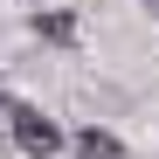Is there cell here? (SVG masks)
Wrapping results in <instances>:
<instances>
[{
	"label": "cell",
	"mask_w": 159,
	"mask_h": 159,
	"mask_svg": "<svg viewBox=\"0 0 159 159\" xmlns=\"http://www.w3.org/2000/svg\"><path fill=\"white\" fill-rule=\"evenodd\" d=\"M7 131H14V145L28 152V159H56V152L69 145V131L48 118L42 104H14V97H7Z\"/></svg>",
	"instance_id": "1"
},
{
	"label": "cell",
	"mask_w": 159,
	"mask_h": 159,
	"mask_svg": "<svg viewBox=\"0 0 159 159\" xmlns=\"http://www.w3.org/2000/svg\"><path fill=\"white\" fill-rule=\"evenodd\" d=\"M69 152L76 159H125V139H118L111 125H76L69 131Z\"/></svg>",
	"instance_id": "3"
},
{
	"label": "cell",
	"mask_w": 159,
	"mask_h": 159,
	"mask_svg": "<svg viewBox=\"0 0 159 159\" xmlns=\"http://www.w3.org/2000/svg\"><path fill=\"white\" fill-rule=\"evenodd\" d=\"M139 7H152V14H159V0H139Z\"/></svg>",
	"instance_id": "5"
},
{
	"label": "cell",
	"mask_w": 159,
	"mask_h": 159,
	"mask_svg": "<svg viewBox=\"0 0 159 159\" xmlns=\"http://www.w3.org/2000/svg\"><path fill=\"white\" fill-rule=\"evenodd\" d=\"M28 35L48 42V48H76L83 42V21H76V7H35L28 14Z\"/></svg>",
	"instance_id": "2"
},
{
	"label": "cell",
	"mask_w": 159,
	"mask_h": 159,
	"mask_svg": "<svg viewBox=\"0 0 159 159\" xmlns=\"http://www.w3.org/2000/svg\"><path fill=\"white\" fill-rule=\"evenodd\" d=\"M0 111H7V76H0Z\"/></svg>",
	"instance_id": "4"
}]
</instances>
